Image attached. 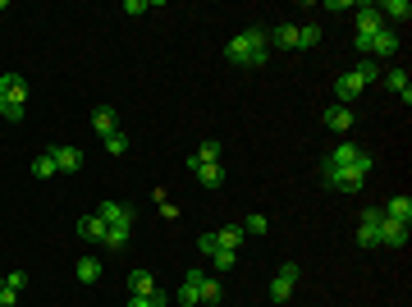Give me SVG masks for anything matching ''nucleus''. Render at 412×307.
Listing matches in <instances>:
<instances>
[{"instance_id":"1","label":"nucleus","mask_w":412,"mask_h":307,"mask_svg":"<svg viewBox=\"0 0 412 307\" xmlns=\"http://www.w3.org/2000/svg\"><path fill=\"white\" fill-rule=\"evenodd\" d=\"M266 46H270V37L261 33V28H243V33L234 37L229 46H224V55H229L234 64H252V69H261V64L270 60Z\"/></svg>"},{"instance_id":"2","label":"nucleus","mask_w":412,"mask_h":307,"mask_svg":"<svg viewBox=\"0 0 412 307\" xmlns=\"http://www.w3.org/2000/svg\"><path fill=\"white\" fill-rule=\"evenodd\" d=\"M367 175H371V156H362L357 166H348V170L326 166V184L339 188V193H362V188H367Z\"/></svg>"},{"instance_id":"3","label":"nucleus","mask_w":412,"mask_h":307,"mask_svg":"<svg viewBox=\"0 0 412 307\" xmlns=\"http://www.w3.org/2000/svg\"><path fill=\"white\" fill-rule=\"evenodd\" d=\"M96 216L105 220V229H133V207H124V202H101Z\"/></svg>"},{"instance_id":"4","label":"nucleus","mask_w":412,"mask_h":307,"mask_svg":"<svg viewBox=\"0 0 412 307\" xmlns=\"http://www.w3.org/2000/svg\"><path fill=\"white\" fill-rule=\"evenodd\" d=\"M293 284H298V266H280V271H275V280H270V299L275 303H289V294H293Z\"/></svg>"},{"instance_id":"5","label":"nucleus","mask_w":412,"mask_h":307,"mask_svg":"<svg viewBox=\"0 0 412 307\" xmlns=\"http://www.w3.org/2000/svg\"><path fill=\"white\" fill-rule=\"evenodd\" d=\"M353 9H357V37H376L380 28H389L385 18H380V9L367 5V0H362V5H353Z\"/></svg>"},{"instance_id":"6","label":"nucleus","mask_w":412,"mask_h":307,"mask_svg":"<svg viewBox=\"0 0 412 307\" xmlns=\"http://www.w3.org/2000/svg\"><path fill=\"white\" fill-rule=\"evenodd\" d=\"M188 170L198 175L202 188H220L224 184V166H220V161H211V166H206V161H188Z\"/></svg>"},{"instance_id":"7","label":"nucleus","mask_w":412,"mask_h":307,"mask_svg":"<svg viewBox=\"0 0 412 307\" xmlns=\"http://www.w3.org/2000/svg\"><path fill=\"white\" fill-rule=\"evenodd\" d=\"M51 161H55L60 175H78V170H83V151L78 147H51Z\"/></svg>"},{"instance_id":"8","label":"nucleus","mask_w":412,"mask_h":307,"mask_svg":"<svg viewBox=\"0 0 412 307\" xmlns=\"http://www.w3.org/2000/svg\"><path fill=\"white\" fill-rule=\"evenodd\" d=\"M362 92H367V83H362V79H357V74H353V69H348V74H343V79L335 83V97H339V105H348V101H357V97H362Z\"/></svg>"},{"instance_id":"9","label":"nucleus","mask_w":412,"mask_h":307,"mask_svg":"<svg viewBox=\"0 0 412 307\" xmlns=\"http://www.w3.org/2000/svg\"><path fill=\"white\" fill-rule=\"evenodd\" d=\"M362 156H367V151H362L357 142H339V147L330 151V161H326V166H339V170H348V166H357Z\"/></svg>"},{"instance_id":"10","label":"nucleus","mask_w":412,"mask_h":307,"mask_svg":"<svg viewBox=\"0 0 412 307\" xmlns=\"http://www.w3.org/2000/svg\"><path fill=\"white\" fill-rule=\"evenodd\" d=\"M376 229H380V243H385V248H404L408 243V225H399V220H389V216L380 220Z\"/></svg>"},{"instance_id":"11","label":"nucleus","mask_w":412,"mask_h":307,"mask_svg":"<svg viewBox=\"0 0 412 307\" xmlns=\"http://www.w3.org/2000/svg\"><path fill=\"white\" fill-rule=\"evenodd\" d=\"M92 129L101 133V138H110V133H120V115H115L110 105H96V110H92Z\"/></svg>"},{"instance_id":"12","label":"nucleus","mask_w":412,"mask_h":307,"mask_svg":"<svg viewBox=\"0 0 412 307\" xmlns=\"http://www.w3.org/2000/svg\"><path fill=\"white\" fill-rule=\"evenodd\" d=\"M0 92H5V101H18V105H23V101H28L23 74H0Z\"/></svg>"},{"instance_id":"13","label":"nucleus","mask_w":412,"mask_h":307,"mask_svg":"<svg viewBox=\"0 0 412 307\" xmlns=\"http://www.w3.org/2000/svg\"><path fill=\"white\" fill-rule=\"evenodd\" d=\"M78 234H83L87 243H101V248H105V220L92 211V216H83V220H78Z\"/></svg>"},{"instance_id":"14","label":"nucleus","mask_w":412,"mask_h":307,"mask_svg":"<svg viewBox=\"0 0 412 307\" xmlns=\"http://www.w3.org/2000/svg\"><path fill=\"white\" fill-rule=\"evenodd\" d=\"M326 124H330L335 133H348L357 120H353V110H348V105H339V101H335V105H326Z\"/></svg>"},{"instance_id":"15","label":"nucleus","mask_w":412,"mask_h":307,"mask_svg":"<svg viewBox=\"0 0 412 307\" xmlns=\"http://www.w3.org/2000/svg\"><path fill=\"white\" fill-rule=\"evenodd\" d=\"M129 294H137V299H151V294H161V289H156V275H151V271H129Z\"/></svg>"},{"instance_id":"16","label":"nucleus","mask_w":412,"mask_h":307,"mask_svg":"<svg viewBox=\"0 0 412 307\" xmlns=\"http://www.w3.org/2000/svg\"><path fill=\"white\" fill-rule=\"evenodd\" d=\"M380 9V18H385V23H408L412 18V5L408 0H385V5H376Z\"/></svg>"},{"instance_id":"17","label":"nucleus","mask_w":412,"mask_h":307,"mask_svg":"<svg viewBox=\"0 0 412 307\" xmlns=\"http://www.w3.org/2000/svg\"><path fill=\"white\" fill-rule=\"evenodd\" d=\"M380 211H385L389 220H399V225H412V197H389Z\"/></svg>"},{"instance_id":"18","label":"nucleus","mask_w":412,"mask_h":307,"mask_svg":"<svg viewBox=\"0 0 412 307\" xmlns=\"http://www.w3.org/2000/svg\"><path fill=\"white\" fill-rule=\"evenodd\" d=\"M399 51V33L394 28H380L376 37H371V55H394Z\"/></svg>"},{"instance_id":"19","label":"nucleus","mask_w":412,"mask_h":307,"mask_svg":"<svg viewBox=\"0 0 412 307\" xmlns=\"http://www.w3.org/2000/svg\"><path fill=\"white\" fill-rule=\"evenodd\" d=\"M385 83H389V92H394V97H404V105L412 101V79H408V69H389Z\"/></svg>"},{"instance_id":"20","label":"nucleus","mask_w":412,"mask_h":307,"mask_svg":"<svg viewBox=\"0 0 412 307\" xmlns=\"http://www.w3.org/2000/svg\"><path fill=\"white\" fill-rule=\"evenodd\" d=\"M266 37L280 46V51H298V28H293V23H280V28H275V33H266Z\"/></svg>"},{"instance_id":"21","label":"nucleus","mask_w":412,"mask_h":307,"mask_svg":"<svg viewBox=\"0 0 412 307\" xmlns=\"http://www.w3.org/2000/svg\"><path fill=\"white\" fill-rule=\"evenodd\" d=\"M243 238H248V234H243V225H224L220 234H215V243H220V248H229V253H239V248H243Z\"/></svg>"},{"instance_id":"22","label":"nucleus","mask_w":412,"mask_h":307,"mask_svg":"<svg viewBox=\"0 0 412 307\" xmlns=\"http://www.w3.org/2000/svg\"><path fill=\"white\" fill-rule=\"evenodd\" d=\"M74 271H78V280H83V284H96V280H101V262H96V257H83Z\"/></svg>"},{"instance_id":"23","label":"nucleus","mask_w":412,"mask_h":307,"mask_svg":"<svg viewBox=\"0 0 412 307\" xmlns=\"http://www.w3.org/2000/svg\"><path fill=\"white\" fill-rule=\"evenodd\" d=\"M33 175H37V179H51V175H60V170H55V161H51V151H42V156L33 161Z\"/></svg>"},{"instance_id":"24","label":"nucleus","mask_w":412,"mask_h":307,"mask_svg":"<svg viewBox=\"0 0 412 307\" xmlns=\"http://www.w3.org/2000/svg\"><path fill=\"white\" fill-rule=\"evenodd\" d=\"M353 74H357V79H362V83H367V88H371V83L380 79V64H376V60H362V64H353Z\"/></svg>"},{"instance_id":"25","label":"nucleus","mask_w":412,"mask_h":307,"mask_svg":"<svg viewBox=\"0 0 412 307\" xmlns=\"http://www.w3.org/2000/svg\"><path fill=\"white\" fill-rule=\"evenodd\" d=\"M266 229H270V220L261 216V211H252V216L243 220V234H266Z\"/></svg>"},{"instance_id":"26","label":"nucleus","mask_w":412,"mask_h":307,"mask_svg":"<svg viewBox=\"0 0 412 307\" xmlns=\"http://www.w3.org/2000/svg\"><path fill=\"white\" fill-rule=\"evenodd\" d=\"M234 262H239V253H229V248H215V253H211V266H215V271H229Z\"/></svg>"},{"instance_id":"27","label":"nucleus","mask_w":412,"mask_h":307,"mask_svg":"<svg viewBox=\"0 0 412 307\" xmlns=\"http://www.w3.org/2000/svg\"><path fill=\"white\" fill-rule=\"evenodd\" d=\"M193 161H206V166H211V161H220V142H215V138H206L202 147H198V156H193Z\"/></svg>"},{"instance_id":"28","label":"nucleus","mask_w":412,"mask_h":307,"mask_svg":"<svg viewBox=\"0 0 412 307\" xmlns=\"http://www.w3.org/2000/svg\"><path fill=\"white\" fill-rule=\"evenodd\" d=\"M101 142H105L110 156H124V151H129V138H124V133H110V138H101Z\"/></svg>"},{"instance_id":"29","label":"nucleus","mask_w":412,"mask_h":307,"mask_svg":"<svg viewBox=\"0 0 412 307\" xmlns=\"http://www.w3.org/2000/svg\"><path fill=\"white\" fill-rule=\"evenodd\" d=\"M298 46H321V28H316V23L298 28Z\"/></svg>"},{"instance_id":"30","label":"nucleus","mask_w":412,"mask_h":307,"mask_svg":"<svg viewBox=\"0 0 412 307\" xmlns=\"http://www.w3.org/2000/svg\"><path fill=\"white\" fill-rule=\"evenodd\" d=\"M202 303H220V280H211V275L202 280Z\"/></svg>"},{"instance_id":"31","label":"nucleus","mask_w":412,"mask_h":307,"mask_svg":"<svg viewBox=\"0 0 412 307\" xmlns=\"http://www.w3.org/2000/svg\"><path fill=\"white\" fill-rule=\"evenodd\" d=\"M129 307H165V294H151V299H137V294H129Z\"/></svg>"},{"instance_id":"32","label":"nucleus","mask_w":412,"mask_h":307,"mask_svg":"<svg viewBox=\"0 0 412 307\" xmlns=\"http://www.w3.org/2000/svg\"><path fill=\"white\" fill-rule=\"evenodd\" d=\"M0 284H9V289L18 294V289H23V284H28V275H23V271H9V275H5V280H0Z\"/></svg>"},{"instance_id":"33","label":"nucleus","mask_w":412,"mask_h":307,"mask_svg":"<svg viewBox=\"0 0 412 307\" xmlns=\"http://www.w3.org/2000/svg\"><path fill=\"white\" fill-rule=\"evenodd\" d=\"M0 307H18V294L9 284H0Z\"/></svg>"},{"instance_id":"34","label":"nucleus","mask_w":412,"mask_h":307,"mask_svg":"<svg viewBox=\"0 0 412 307\" xmlns=\"http://www.w3.org/2000/svg\"><path fill=\"white\" fill-rule=\"evenodd\" d=\"M198 248H202L206 257H211V253H215V248H220V243H215V234H202V238H198Z\"/></svg>"},{"instance_id":"35","label":"nucleus","mask_w":412,"mask_h":307,"mask_svg":"<svg viewBox=\"0 0 412 307\" xmlns=\"http://www.w3.org/2000/svg\"><path fill=\"white\" fill-rule=\"evenodd\" d=\"M5 105H9V101H5V92H0V115H5Z\"/></svg>"},{"instance_id":"36","label":"nucleus","mask_w":412,"mask_h":307,"mask_svg":"<svg viewBox=\"0 0 412 307\" xmlns=\"http://www.w3.org/2000/svg\"><path fill=\"white\" fill-rule=\"evenodd\" d=\"M0 14H5V0H0Z\"/></svg>"}]
</instances>
